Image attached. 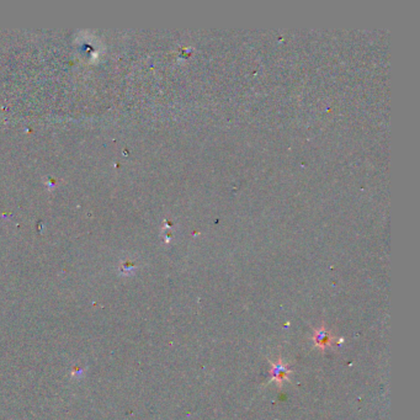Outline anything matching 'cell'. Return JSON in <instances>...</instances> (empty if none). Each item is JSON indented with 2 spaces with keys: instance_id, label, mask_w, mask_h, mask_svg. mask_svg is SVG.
Instances as JSON below:
<instances>
[{
  "instance_id": "1",
  "label": "cell",
  "mask_w": 420,
  "mask_h": 420,
  "mask_svg": "<svg viewBox=\"0 0 420 420\" xmlns=\"http://www.w3.org/2000/svg\"><path fill=\"white\" fill-rule=\"evenodd\" d=\"M270 374L272 381L277 382L279 385H282L288 379L289 374H291V370H289L287 366L283 365L282 361H279L276 364H272Z\"/></svg>"
},
{
  "instance_id": "2",
  "label": "cell",
  "mask_w": 420,
  "mask_h": 420,
  "mask_svg": "<svg viewBox=\"0 0 420 420\" xmlns=\"http://www.w3.org/2000/svg\"><path fill=\"white\" fill-rule=\"evenodd\" d=\"M331 339H333V337L330 335V333H329L324 327L317 329V330L314 331V335H313L314 344H316V346H318L319 349H322V350L331 344Z\"/></svg>"
}]
</instances>
